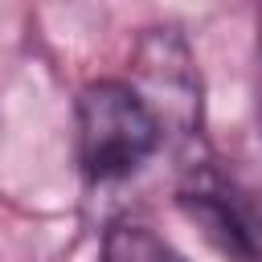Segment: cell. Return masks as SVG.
Returning <instances> with one entry per match:
<instances>
[{
    "label": "cell",
    "mask_w": 262,
    "mask_h": 262,
    "mask_svg": "<svg viewBox=\"0 0 262 262\" xmlns=\"http://www.w3.org/2000/svg\"><path fill=\"white\" fill-rule=\"evenodd\" d=\"M164 131L127 82H90L78 94V160L94 184L131 176L156 156Z\"/></svg>",
    "instance_id": "6da1fadb"
},
{
    "label": "cell",
    "mask_w": 262,
    "mask_h": 262,
    "mask_svg": "<svg viewBox=\"0 0 262 262\" xmlns=\"http://www.w3.org/2000/svg\"><path fill=\"white\" fill-rule=\"evenodd\" d=\"M135 94L147 102L164 135L192 139L201 127V78L176 29H147L131 57Z\"/></svg>",
    "instance_id": "7a4b0ae2"
},
{
    "label": "cell",
    "mask_w": 262,
    "mask_h": 262,
    "mask_svg": "<svg viewBox=\"0 0 262 262\" xmlns=\"http://www.w3.org/2000/svg\"><path fill=\"white\" fill-rule=\"evenodd\" d=\"M180 209L229 262H262V192L201 164L180 188Z\"/></svg>",
    "instance_id": "3957f363"
},
{
    "label": "cell",
    "mask_w": 262,
    "mask_h": 262,
    "mask_svg": "<svg viewBox=\"0 0 262 262\" xmlns=\"http://www.w3.org/2000/svg\"><path fill=\"white\" fill-rule=\"evenodd\" d=\"M102 262H188L172 242L139 221H119L102 237Z\"/></svg>",
    "instance_id": "277c9868"
}]
</instances>
